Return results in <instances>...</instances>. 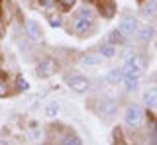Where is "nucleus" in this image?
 <instances>
[{
    "label": "nucleus",
    "mask_w": 157,
    "mask_h": 145,
    "mask_svg": "<svg viewBox=\"0 0 157 145\" xmlns=\"http://www.w3.org/2000/svg\"><path fill=\"white\" fill-rule=\"evenodd\" d=\"M0 35H2V24H0Z\"/></svg>",
    "instance_id": "nucleus-26"
},
{
    "label": "nucleus",
    "mask_w": 157,
    "mask_h": 145,
    "mask_svg": "<svg viewBox=\"0 0 157 145\" xmlns=\"http://www.w3.org/2000/svg\"><path fill=\"white\" fill-rule=\"evenodd\" d=\"M114 135H116V141L120 143V141H122V137H120V135H122V132H120V128H116V129H114Z\"/></svg>",
    "instance_id": "nucleus-21"
},
{
    "label": "nucleus",
    "mask_w": 157,
    "mask_h": 145,
    "mask_svg": "<svg viewBox=\"0 0 157 145\" xmlns=\"http://www.w3.org/2000/svg\"><path fill=\"white\" fill-rule=\"evenodd\" d=\"M134 30H136V18H124V22L120 26V32L130 35V33H134Z\"/></svg>",
    "instance_id": "nucleus-8"
},
{
    "label": "nucleus",
    "mask_w": 157,
    "mask_h": 145,
    "mask_svg": "<svg viewBox=\"0 0 157 145\" xmlns=\"http://www.w3.org/2000/svg\"><path fill=\"white\" fill-rule=\"evenodd\" d=\"M18 83H20L22 88H28V84H26V80H24V79H18Z\"/></svg>",
    "instance_id": "nucleus-23"
},
{
    "label": "nucleus",
    "mask_w": 157,
    "mask_h": 145,
    "mask_svg": "<svg viewBox=\"0 0 157 145\" xmlns=\"http://www.w3.org/2000/svg\"><path fill=\"white\" fill-rule=\"evenodd\" d=\"M63 143H81V139H78L77 135H69V137L63 139Z\"/></svg>",
    "instance_id": "nucleus-19"
},
{
    "label": "nucleus",
    "mask_w": 157,
    "mask_h": 145,
    "mask_svg": "<svg viewBox=\"0 0 157 145\" xmlns=\"http://www.w3.org/2000/svg\"><path fill=\"white\" fill-rule=\"evenodd\" d=\"M96 6L102 12V16H106V18L114 16V2L112 0H96Z\"/></svg>",
    "instance_id": "nucleus-7"
},
{
    "label": "nucleus",
    "mask_w": 157,
    "mask_h": 145,
    "mask_svg": "<svg viewBox=\"0 0 157 145\" xmlns=\"http://www.w3.org/2000/svg\"><path fill=\"white\" fill-rule=\"evenodd\" d=\"M137 37H140L141 41H149L151 37H153V28L151 26H141L140 30H137Z\"/></svg>",
    "instance_id": "nucleus-9"
},
{
    "label": "nucleus",
    "mask_w": 157,
    "mask_h": 145,
    "mask_svg": "<svg viewBox=\"0 0 157 145\" xmlns=\"http://www.w3.org/2000/svg\"><path fill=\"white\" fill-rule=\"evenodd\" d=\"M55 112H57V104H53L51 108L47 110V114H49V116H53V114H55Z\"/></svg>",
    "instance_id": "nucleus-22"
},
{
    "label": "nucleus",
    "mask_w": 157,
    "mask_h": 145,
    "mask_svg": "<svg viewBox=\"0 0 157 145\" xmlns=\"http://www.w3.org/2000/svg\"><path fill=\"white\" fill-rule=\"evenodd\" d=\"M98 112L104 116V118H108V116H114V112H116V102H114V100H110V98L102 100V104H98Z\"/></svg>",
    "instance_id": "nucleus-5"
},
{
    "label": "nucleus",
    "mask_w": 157,
    "mask_h": 145,
    "mask_svg": "<svg viewBox=\"0 0 157 145\" xmlns=\"http://www.w3.org/2000/svg\"><path fill=\"white\" fill-rule=\"evenodd\" d=\"M124 79H126V84H128V88H130V90H134L136 86H137L136 76H124Z\"/></svg>",
    "instance_id": "nucleus-16"
},
{
    "label": "nucleus",
    "mask_w": 157,
    "mask_h": 145,
    "mask_svg": "<svg viewBox=\"0 0 157 145\" xmlns=\"http://www.w3.org/2000/svg\"><path fill=\"white\" fill-rule=\"evenodd\" d=\"M67 84L71 86L73 90H77V92H85V90L88 88V80L85 79V76H69Z\"/></svg>",
    "instance_id": "nucleus-4"
},
{
    "label": "nucleus",
    "mask_w": 157,
    "mask_h": 145,
    "mask_svg": "<svg viewBox=\"0 0 157 145\" xmlns=\"http://www.w3.org/2000/svg\"><path fill=\"white\" fill-rule=\"evenodd\" d=\"M51 24H53V26H59V18H55V16H51Z\"/></svg>",
    "instance_id": "nucleus-24"
},
{
    "label": "nucleus",
    "mask_w": 157,
    "mask_h": 145,
    "mask_svg": "<svg viewBox=\"0 0 157 145\" xmlns=\"http://www.w3.org/2000/svg\"><path fill=\"white\" fill-rule=\"evenodd\" d=\"M55 71V61L53 59H43L41 63L37 65V72H39V76H47V75H51V72Z\"/></svg>",
    "instance_id": "nucleus-6"
},
{
    "label": "nucleus",
    "mask_w": 157,
    "mask_h": 145,
    "mask_svg": "<svg viewBox=\"0 0 157 145\" xmlns=\"http://www.w3.org/2000/svg\"><path fill=\"white\" fill-rule=\"evenodd\" d=\"M100 53H102L104 57H114V47H112L110 43H108V45H102V47H100Z\"/></svg>",
    "instance_id": "nucleus-14"
},
{
    "label": "nucleus",
    "mask_w": 157,
    "mask_h": 145,
    "mask_svg": "<svg viewBox=\"0 0 157 145\" xmlns=\"http://www.w3.org/2000/svg\"><path fill=\"white\" fill-rule=\"evenodd\" d=\"M108 41H110V43H122V41H124L122 32L120 30H112L110 33H108Z\"/></svg>",
    "instance_id": "nucleus-12"
},
{
    "label": "nucleus",
    "mask_w": 157,
    "mask_h": 145,
    "mask_svg": "<svg viewBox=\"0 0 157 145\" xmlns=\"http://www.w3.org/2000/svg\"><path fill=\"white\" fill-rule=\"evenodd\" d=\"M75 30L78 35H86V33H90L92 30H94V26H92V20L86 16H78L77 22H75Z\"/></svg>",
    "instance_id": "nucleus-3"
},
{
    "label": "nucleus",
    "mask_w": 157,
    "mask_h": 145,
    "mask_svg": "<svg viewBox=\"0 0 157 145\" xmlns=\"http://www.w3.org/2000/svg\"><path fill=\"white\" fill-rule=\"evenodd\" d=\"M145 102L149 108H155V104H157V90L155 88H149L145 92Z\"/></svg>",
    "instance_id": "nucleus-10"
},
{
    "label": "nucleus",
    "mask_w": 157,
    "mask_h": 145,
    "mask_svg": "<svg viewBox=\"0 0 157 145\" xmlns=\"http://www.w3.org/2000/svg\"><path fill=\"white\" fill-rule=\"evenodd\" d=\"M120 79H122V72L118 71V69H116V71H112L110 75H108V80H112V83H118Z\"/></svg>",
    "instance_id": "nucleus-15"
},
{
    "label": "nucleus",
    "mask_w": 157,
    "mask_h": 145,
    "mask_svg": "<svg viewBox=\"0 0 157 145\" xmlns=\"http://www.w3.org/2000/svg\"><path fill=\"white\" fill-rule=\"evenodd\" d=\"M153 10H155V2L151 0V2L145 6V14H147V16H153Z\"/></svg>",
    "instance_id": "nucleus-18"
},
{
    "label": "nucleus",
    "mask_w": 157,
    "mask_h": 145,
    "mask_svg": "<svg viewBox=\"0 0 157 145\" xmlns=\"http://www.w3.org/2000/svg\"><path fill=\"white\" fill-rule=\"evenodd\" d=\"M8 94H10V86L6 83V79L0 76V96H8Z\"/></svg>",
    "instance_id": "nucleus-13"
},
{
    "label": "nucleus",
    "mask_w": 157,
    "mask_h": 145,
    "mask_svg": "<svg viewBox=\"0 0 157 145\" xmlns=\"http://www.w3.org/2000/svg\"><path fill=\"white\" fill-rule=\"evenodd\" d=\"M144 110L140 108L137 104H132L130 108L126 110V122L130 124V125H140L141 122H144Z\"/></svg>",
    "instance_id": "nucleus-2"
},
{
    "label": "nucleus",
    "mask_w": 157,
    "mask_h": 145,
    "mask_svg": "<svg viewBox=\"0 0 157 145\" xmlns=\"http://www.w3.org/2000/svg\"><path fill=\"white\" fill-rule=\"evenodd\" d=\"M28 33L33 39H39V37H41V30H39V26L36 22H28Z\"/></svg>",
    "instance_id": "nucleus-11"
},
{
    "label": "nucleus",
    "mask_w": 157,
    "mask_h": 145,
    "mask_svg": "<svg viewBox=\"0 0 157 145\" xmlns=\"http://www.w3.org/2000/svg\"><path fill=\"white\" fill-rule=\"evenodd\" d=\"M39 2H41L43 6H49V4H51V0H39Z\"/></svg>",
    "instance_id": "nucleus-25"
},
{
    "label": "nucleus",
    "mask_w": 157,
    "mask_h": 145,
    "mask_svg": "<svg viewBox=\"0 0 157 145\" xmlns=\"http://www.w3.org/2000/svg\"><path fill=\"white\" fill-rule=\"evenodd\" d=\"M141 69H144V61L140 57H130L126 61V67H124V76H140Z\"/></svg>",
    "instance_id": "nucleus-1"
},
{
    "label": "nucleus",
    "mask_w": 157,
    "mask_h": 145,
    "mask_svg": "<svg viewBox=\"0 0 157 145\" xmlns=\"http://www.w3.org/2000/svg\"><path fill=\"white\" fill-rule=\"evenodd\" d=\"M85 63H86V65H96V63H98V59H96V57H86V59H85Z\"/></svg>",
    "instance_id": "nucleus-20"
},
{
    "label": "nucleus",
    "mask_w": 157,
    "mask_h": 145,
    "mask_svg": "<svg viewBox=\"0 0 157 145\" xmlns=\"http://www.w3.org/2000/svg\"><path fill=\"white\" fill-rule=\"evenodd\" d=\"M59 6L63 8V10H69V8H73V4H75V0H57Z\"/></svg>",
    "instance_id": "nucleus-17"
}]
</instances>
